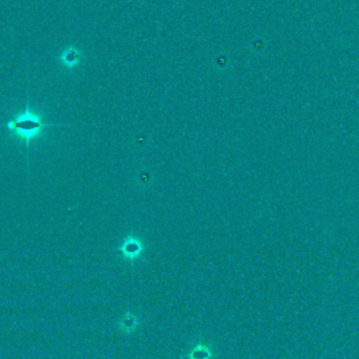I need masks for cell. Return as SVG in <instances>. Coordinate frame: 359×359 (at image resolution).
Wrapping results in <instances>:
<instances>
[{
  "label": "cell",
  "mask_w": 359,
  "mask_h": 359,
  "mask_svg": "<svg viewBox=\"0 0 359 359\" xmlns=\"http://www.w3.org/2000/svg\"><path fill=\"white\" fill-rule=\"evenodd\" d=\"M52 125L53 124L45 123L43 121V116L32 110L29 104H27L26 109L17 113L5 126L9 129L11 134L25 142L27 147H29L31 141L42 135L43 129L46 126Z\"/></svg>",
  "instance_id": "1"
},
{
  "label": "cell",
  "mask_w": 359,
  "mask_h": 359,
  "mask_svg": "<svg viewBox=\"0 0 359 359\" xmlns=\"http://www.w3.org/2000/svg\"><path fill=\"white\" fill-rule=\"evenodd\" d=\"M143 251V245L137 237L128 236L121 246V252L127 259L138 258Z\"/></svg>",
  "instance_id": "2"
},
{
  "label": "cell",
  "mask_w": 359,
  "mask_h": 359,
  "mask_svg": "<svg viewBox=\"0 0 359 359\" xmlns=\"http://www.w3.org/2000/svg\"><path fill=\"white\" fill-rule=\"evenodd\" d=\"M59 60L65 67L73 68L79 63V60H80L79 52L75 47H67L61 53Z\"/></svg>",
  "instance_id": "3"
},
{
  "label": "cell",
  "mask_w": 359,
  "mask_h": 359,
  "mask_svg": "<svg viewBox=\"0 0 359 359\" xmlns=\"http://www.w3.org/2000/svg\"><path fill=\"white\" fill-rule=\"evenodd\" d=\"M208 356H209V352L206 350L205 347H202V350L197 348L196 351L192 352L190 354L192 359H208Z\"/></svg>",
  "instance_id": "4"
}]
</instances>
